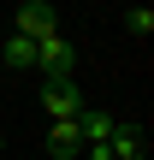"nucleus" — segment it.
I'll use <instances>...</instances> for the list:
<instances>
[{
  "instance_id": "39448f33",
  "label": "nucleus",
  "mask_w": 154,
  "mask_h": 160,
  "mask_svg": "<svg viewBox=\"0 0 154 160\" xmlns=\"http://www.w3.org/2000/svg\"><path fill=\"white\" fill-rule=\"evenodd\" d=\"M107 160H142V131L137 125H113V137H107Z\"/></svg>"
},
{
  "instance_id": "6e6552de",
  "label": "nucleus",
  "mask_w": 154,
  "mask_h": 160,
  "mask_svg": "<svg viewBox=\"0 0 154 160\" xmlns=\"http://www.w3.org/2000/svg\"><path fill=\"white\" fill-rule=\"evenodd\" d=\"M125 30H131V36H154V12L148 6H131V12H125Z\"/></svg>"
},
{
  "instance_id": "7ed1b4c3",
  "label": "nucleus",
  "mask_w": 154,
  "mask_h": 160,
  "mask_svg": "<svg viewBox=\"0 0 154 160\" xmlns=\"http://www.w3.org/2000/svg\"><path fill=\"white\" fill-rule=\"evenodd\" d=\"M89 101H83V89H77V77L71 83H42V113H47V125H65V119H77Z\"/></svg>"
},
{
  "instance_id": "f257e3e1",
  "label": "nucleus",
  "mask_w": 154,
  "mask_h": 160,
  "mask_svg": "<svg viewBox=\"0 0 154 160\" xmlns=\"http://www.w3.org/2000/svg\"><path fill=\"white\" fill-rule=\"evenodd\" d=\"M36 71H42V83H71L77 77V48L65 36H42L36 42Z\"/></svg>"
},
{
  "instance_id": "423d86ee",
  "label": "nucleus",
  "mask_w": 154,
  "mask_h": 160,
  "mask_svg": "<svg viewBox=\"0 0 154 160\" xmlns=\"http://www.w3.org/2000/svg\"><path fill=\"white\" fill-rule=\"evenodd\" d=\"M47 154H59V160H77V154H83L77 119H65V125H47Z\"/></svg>"
},
{
  "instance_id": "20e7f679",
  "label": "nucleus",
  "mask_w": 154,
  "mask_h": 160,
  "mask_svg": "<svg viewBox=\"0 0 154 160\" xmlns=\"http://www.w3.org/2000/svg\"><path fill=\"white\" fill-rule=\"evenodd\" d=\"M113 125H119V113H101V107H83V113H77V137H83V148H101V142L113 137Z\"/></svg>"
},
{
  "instance_id": "0eeeda50",
  "label": "nucleus",
  "mask_w": 154,
  "mask_h": 160,
  "mask_svg": "<svg viewBox=\"0 0 154 160\" xmlns=\"http://www.w3.org/2000/svg\"><path fill=\"white\" fill-rule=\"evenodd\" d=\"M6 65H24V71H30V65H36V42H30V36H6Z\"/></svg>"
},
{
  "instance_id": "f03ea898",
  "label": "nucleus",
  "mask_w": 154,
  "mask_h": 160,
  "mask_svg": "<svg viewBox=\"0 0 154 160\" xmlns=\"http://www.w3.org/2000/svg\"><path fill=\"white\" fill-rule=\"evenodd\" d=\"M12 36H30V42H42V36H59V12H53L47 0H24V6L12 12Z\"/></svg>"
}]
</instances>
